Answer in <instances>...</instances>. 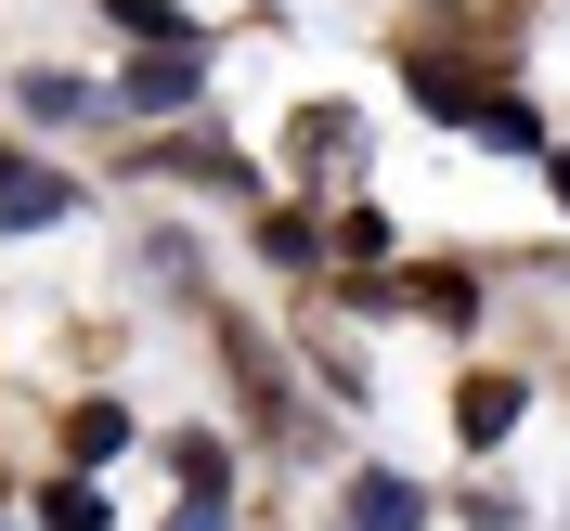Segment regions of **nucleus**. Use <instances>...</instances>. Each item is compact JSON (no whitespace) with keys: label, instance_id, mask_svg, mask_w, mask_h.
<instances>
[{"label":"nucleus","instance_id":"2","mask_svg":"<svg viewBox=\"0 0 570 531\" xmlns=\"http://www.w3.org/2000/svg\"><path fill=\"white\" fill-rule=\"evenodd\" d=\"M351 531H428V493L390 480V466H363V480H351Z\"/></svg>","mask_w":570,"mask_h":531},{"label":"nucleus","instance_id":"10","mask_svg":"<svg viewBox=\"0 0 570 531\" xmlns=\"http://www.w3.org/2000/svg\"><path fill=\"white\" fill-rule=\"evenodd\" d=\"M39 519H52V531H105V480H52Z\"/></svg>","mask_w":570,"mask_h":531},{"label":"nucleus","instance_id":"12","mask_svg":"<svg viewBox=\"0 0 570 531\" xmlns=\"http://www.w3.org/2000/svg\"><path fill=\"white\" fill-rule=\"evenodd\" d=\"M324 247H337V259H390V220H376V208H351L337 234H324Z\"/></svg>","mask_w":570,"mask_h":531},{"label":"nucleus","instance_id":"1","mask_svg":"<svg viewBox=\"0 0 570 531\" xmlns=\"http://www.w3.org/2000/svg\"><path fill=\"white\" fill-rule=\"evenodd\" d=\"M78 208L66 169H27V156H0V234H52V220Z\"/></svg>","mask_w":570,"mask_h":531},{"label":"nucleus","instance_id":"11","mask_svg":"<svg viewBox=\"0 0 570 531\" xmlns=\"http://www.w3.org/2000/svg\"><path fill=\"white\" fill-rule=\"evenodd\" d=\"M181 181H220V195H247V156H220V142H169Z\"/></svg>","mask_w":570,"mask_h":531},{"label":"nucleus","instance_id":"4","mask_svg":"<svg viewBox=\"0 0 570 531\" xmlns=\"http://www.w3.org/2000/svg\"><path fill=\"white\" fill-rule=\"evenodd\" d=\"M105 27H130L142 52H195V39H208L195 13H169V0H105Z\"/></svg>","mask_w":570,"mask_h":531},{"label":"nucleus","instance_id":"7","mask_svg":"<svg viewBox=\"0 0 570 531\" xmlns=\"http://www.w3.org/2000/svg\"><path fill=\"white\" fill-rule=\"evenodd\" d=\"M298 169H351V105H312V117H298Z\"/></svg>","mask_w":570,"mask_h":531},{"label":"nucleus","instance_id":"6","mask_svg":"<svg viewBox=\"0 0 570 531\" xmlns=\"http://www.w3.org/2000/svg\"><path fill=\"white\" fill-rule=\"evenodd\" d=\"M66 454L78 466H117V454H130V415H117V402H78V415H66Z\"/></svg>","mask_w":570,"mask_h":531},{"label":"nucleus","instance_id":"5","mask_svg":"<svg viewBox=\"0 0 570 531\" xmlns=\"http://www.w3.org/2000/svg\"><path fill=\"white\" fill-rule=\"evenodd\" d=\"M454 427H466V441H505V427H519V376H466Z\"/></svg>","mask_w":570,"mask_h":531},{"label":"nucleus","instance_id":"8","mask_svg":"<svg viewBox=\"0 0 570 531\" xmlns=\"http://www.w3.org/2000/svg\"><path fill=\"white\" fill-rule=\"evenodd\" d=\"M259 247H273L285 273H312V259H324V220H312V208H273V220H259Z\"/></svg>","mask_w":570,"mask_h":531},{"label":"nucleus","instance_id":"14","mask_svg":"<svg viewBox=\"0 0 570 531\" xmlns=\"http://www.w3.org/2000/svg\"><path fill=\"white\" fill-rule=\"evenodd\" d=\"M558 208H570V156H558Z\"/></svg>","mask_w":570,"mask_h":531},{"label":"nucleus","instance_id":"9","mask_svg":"<svg viewBox=\"0 0 570 531\" xmlns=\"http://www.w3.org/2000/svg\"><path fill=\"white\" fill-rule=\"evenodd\" d=\"M169 466H181V493H208V505H220V480H234V454H220L208 427H195V441H169Z\"/></svg>","mask_w":570,"mask_h":531},{"label":"nucleus","instance_id":"3","mask_svg":"<svg viewBox=\"0 0 570 531\" xmlns=\"http://www.w3.org/2000/svg\"><path fill=\"white\" fill-rule=\"evenodd\" d=\"M195 91H208V66H195V52H142V66H130V105H142V117H181Z\"/></svg>","mask_w":570,"mask_h":531},{"label":"nucleus","instance_id":"13","mask_svg":"<svg viewBox=\"0 0 570 531\" xmlns=\"http://www.w3.org/2000/svg\"><path fill=\"white\" fill-rule=\"evenodd\" d=\"M169 531H220V505H208V493H195V505H181V519H169Z\"/></svg>","mask_w":570,"mask_h":531}]
</instances>
